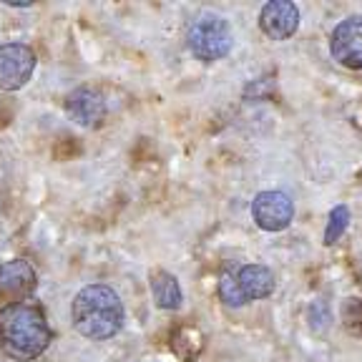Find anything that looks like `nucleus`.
<instances>
[{
  "instance_id": "nucleus-1",
  "label": "nucleus",
  "mask_w": 362,
  "mask_h": 362,
  "mask_svg": "<svg viewBox=\"0 0 362 362\" xmlns=\"http://www.w3.org/2000/svg\"><path fill=\"white\" fill-rule=\"evenodd\" d=\"M51 339V325L38 307L28 302H11L0 310V350L11 360H35L48 350Z\"/></svg>"
},
{
  "instance_id": "nucleus-2",
  "label": "nucleus",
  "mask_w": 362,
  "mask_h": 362,
  "mask_svg": "<svg viewBox=\"0 0 362 362\" xmlns=\"http://www.w3.org/2000/svg\"><path fill=\"white\" fill-rule=\"evenodd\" d=\"M74 327L88 339H111L124 327V302L108 284H88L71 305Z\"/></svg>"
},
{
  "instance_id": "nucleus-3",
  "label": "nucleus",
  "mask_w": 362,
  "mask_h": 362,
  "mask_svg": "<svg viewBox=\"0 0 362 362\" xmlns=\"http://www.w3.org/2000/svg\"><path fill=\"white\" fill-rule=\"evenodd\" d=\"M187 45L194 58L204 63H214L229 56L234 45V33L229 21L216 13H202L192 21L187 30Z\"/></svg>"
},
{
  "instance_id": "nucleus-4",
  "label": "nucleus",
  "mask_w": 362,
  "mask_h": 362,
  "mask_svg": "<svg viewBox=\"0 0 362 362\" xmlns=\"http://www.w3.org/2000/svg\"><path fill=\"white\" fill-rule=\"evenodd\" d=\"M35 51L25 43H3L0 45V88L21 90L28 83L35 71Z\"/></svg>"
},
{
  "instance_id": "nucleus-5",
  "label": "nucleus",
  "mask_w": 362,
  "mask_h": 362,
  "mask_svg": "<svg viewBox=\"0 0 362 362\" xmlns=\"http://www.w3.org/2000/svg\"><path fill=\"white\" fill-rule=\"evenodd\" d=\"M252 219L264 232H282L294 219V202L284 192H259L252 202Z\"/></svg>"
},
{
  "instance_id": "nucleus-6",
  "label": "nucleus",
  "mask_w": 362,
  "mask_h": 362,
  "mask_svg": "<svg viewBox=\"0 0 362 362\" xmlns=\"http://www.w3.org/2000/svg\"><path fill=\"white\" fill-rule=\"evenodd\" d=\"M329 51L339 66L362 71V16H350L332 30Z\"/></svg>"
},
{
  "instance_id": "nucleus-7",
  "label": "nucleus",
  "mask_w": 362,
  "mask_h": 362,
  "mask_svg": "<svg viewBox=\"0 0 362 362\" xmlns=\"http://www.w3.org/2000/svg\"><path fill=\"white\" fill-rule=\"evenodd\" d=\"M106 98L93 86H78L66 96V113L83 129H96L106 119Z\"/></svg>"
},
{
  "instance_id": "nucleus-8",
  "label": "nucleus",
  "mask_w": 362,
  "mask_h": 362,
  "mask_svg": "<svg viewBox=\"0 0 362 362\" xmlns=\"http://www.w3.org/2000/svg\"><path fill=\"white\" fill-rule=\"evenodd\" d=\"M300 28V8L289 0H269L259 11V30L269 40H287Z\"/></svg>"
},
{
  "instance_id": "nucleus-9",
  "label": "nucleus",
  "mask_w": 362,
  "mask_h": 362,
  "mask_svg": "<svg viewBox=\"0 0 362 362\" xmlns=\"http://www.w3.org/2000/svg\"><path fill=\"white\" fill-rule=\"evenodd\" d=\"M239 284V292H242L244 302H257V300H267L274 294L277 289V277L274 272L264 264H244L234 272Z\"/></svg>"
},
{
  "instance_id": "nucleus-10",
  "label": "nucleus",
  "mask_w": 362,
  "mask_h": 362,
  "mask_svg": "<svg viewBox=\"0 0 362 362\" xmlns=\"http://www.w3.org/2000/svg\"><path fill=\"white\" fill-rule=\"evenodd\" d=\"M38 284L35 269L25 259H11L0 264V294L6 297H28Z\"/></svg>"
},
{
  "instance_id": "nucleus-11",
  "label": "nucleus",
  "mask_w": 362,
  "mask_h": 362,
  "mask_svg": "<svg viewBox=\"0 0 362 362\" xmlns=\"http://www.w3.org/2000/svg\"><path fill=\"white\" fill-rule=\"evenodd\" d=\"M148 282H151V294L156 307H161V310H179L181 302H184V292H181L179 279L171 272L153 269Z\"/></svg>"
},
{
  "instance_id": "nucleus-12",
  "label": "nucleus",
  "mask_w": 362,
  "mask_h": 362,
  "mask_svg": "<svg viewBox=\"0 0 362 362\" xmlns=\"http://www.w3.org/2000/svg\"><path fill=\"white\" fill-rule=\"evenodd\" d=\"M347 224H350V209H347L345 204H339V206H334V209L329 211L327 226H325V237H322V242L327 244V247L337 244V239L347 232Z\"/></svg>"
},
{
  "instance_id": "nucleus-13",
  "label": "nucleus",
  "mask_w": 362,
  "mask_h": 362,
  "mask_svg": "<svg viewBox=\"0 0 362 362\" xmlns=\"http://www.w3.org/2000/svg\"><path fill=\"white\" fill-rule=\"evenodd\" d=\"M219 300L224 302L226 307H242L247 305L239 292V284H237V277H234V272H224L219 279Z\"/></svg>"
}]
</instances>
